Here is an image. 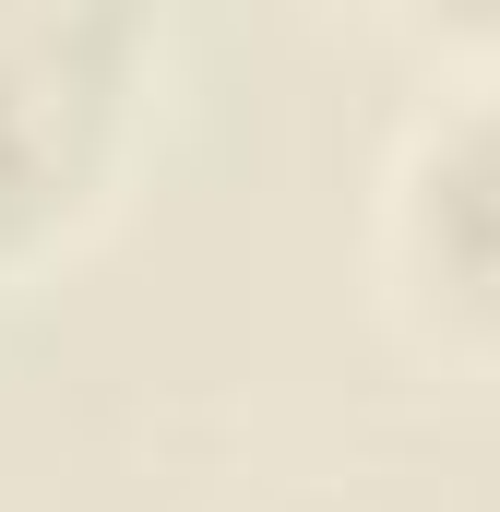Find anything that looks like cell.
<instances>
[{
	"mask_svg": "<svg viewBox=\"0 0 500 512\" xmlns=\"http://www.w3.org/2000/svg\"><path fill=\"white\" fill-rule=\"evenodd\" d=\"M143 36L108 12H0V274L72 239L120 167Z\"/></svg>",
	"mask_w": 500,
	"mask_h": 512,
	"instance_id": "7a4b0ae2",
	"label": "cell"
},
{
	"mask_svg": "<svg viewBox=\"0 0 500 512\" xmlns=\"http://www.w3.org/2000/svg\"><path fill=\"white\" fill-rule=\"evenodd\" d=\"M370 286L429 370L500 382V60L405 108L370 191Z\"/></svg>",
	"mask_w": 500,
	"mask_h": 512,
	"instance_id": "6da1fadb",
	"label": "cell"
}]
</instances>
